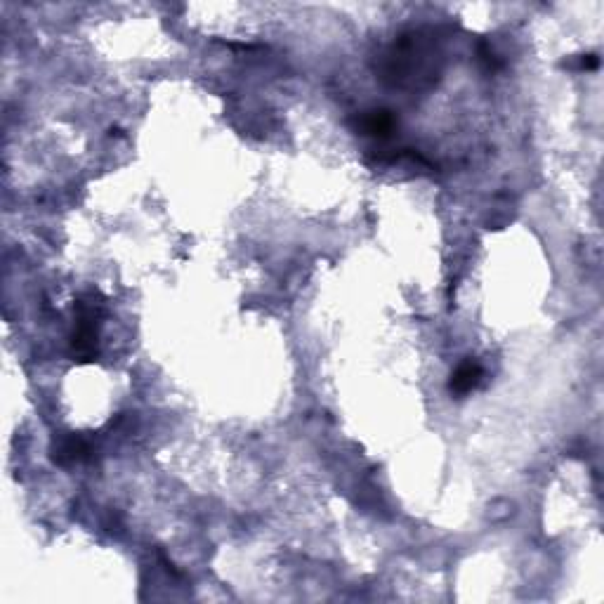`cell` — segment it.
<instances>
[{
  "mask_svg": "<svg viewBox=\"0 0 604 604\" xmlns=\"http://www.w3.org/2000/svg\"><path fill=\"white\" fill-rule=\"evenodd\" d=\"M479 378H482V368L477 364H463L458 371L453 373L451 390L455 394H465L479 385Z\"/></svg>",
  "mask_w": 604,
  "mask_h": 604,
  "instance_id": "6da1fadb",
  "label": "cell"
},
{
  "mask_svg": "<svg viewBox=\"0 0 604 604\" xmlns=\"http://www.w3.org/2000/svg\"><path fill=\"white\" fill-rule=\"evenodd\" d=\"M85 455H88V446H85V441L78 439V437H69V439H64L62 444H59L55 458H57V463H64V465H66V463L83 460Z\"/></svg>",
  "mask_w": 604,
  "mask_h": 604,
  "instance_id": "7a4b0ae2",
  "label": "cell"
},
{
  "mask_svg": "<svg viewBox=\"0 0 604 604\" xmlns=\"http://www.w3.org/2000/svg\"><path fill=\"white\" fill-rule=\"evenodd\" d=\"M361 127H364V132H368V135H387L392 130V118L385 111H373L361 120Z\"/></svg>",
  "mask_w": 604,
  "mask_h": 604,
  "instance_id": "3957f363",
  "label": "cell"
},
{
  "mask_svg": "<svg viewBox=\"0 0 604 604\" xmlns=\"http://www.w3.org/2000/svg\"><path fill=\"white\" fill-rule=\"evenodd\" d=\"M597 66H600V59L595 55H586L579 59V69H597Z\"/></svg>",
  "mask_w": 604,
  "mask_h": 604,
  "instance_id": "277c9868",
  "label": "cell"
}]
</instances>
